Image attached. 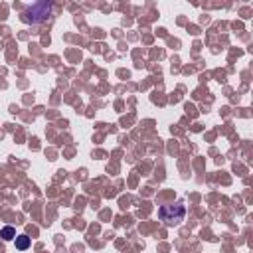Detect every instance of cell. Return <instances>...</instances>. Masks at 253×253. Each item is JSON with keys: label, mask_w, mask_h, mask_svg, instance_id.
Segmentation results:
<instances>
[{"label": "cell", "mask_w": 253, "mask_h": 253, "mask_svg": "<svg viewBox=\"0 0 253 253\" xmlns=\"http://www.w3.org/2000/svg\"><path fill=\"white\" fill-rule=\"evenodd\" d=\"M14 241H16V249H20V251H24V249L30 247V237L28 235H16Z\"/></svg>", "instance_id": "3"}, {"label": "cell", "mask_w": 253, "mask_h": 253, "mask_svg": "<svg viewBox=\"0 0 253 253\" xmlns=\"http://www.w3.org/2000/svg\"><path fill=\"white\" fill-rule=\"evenodd\" d=\"M49 16H51V4L49 2H36L24 10L22 20L28 24H40V22L49 20Z\"/></svg>", "instance_id": "1"}, {"label": "cell", "mask_w": 253, "mask_h": 253, "mask_svg": "<svg viewBox=\"0 0 253 253\" xmlns=\"http://www.w3.org/2000/svg\"><path fill=\"white\" fill-rule=\"evenodd\" d=\"M0 237H2L4 241H10V239H14V237H16V229H14V227H10V225H6V227L0 231Z\"/></svg>", "instance_id": "4"}, {"label": "cell", "mask_w": 253, "mask_h": 253, "mask_svg": "<svg viewBox=\"0 0 253 253\" xmlns=\"http://www.w3.org/2000/svg\"><path fill=\"white\" fill-rule=\"evenodd\" d=\"M158 215H160V219H162L166 225H176V223H180V221L184 219L186 208L180 206V204H176V206H162L160 211H158Z\"/></svg>", "instance_id": "2"}]
</instances>
